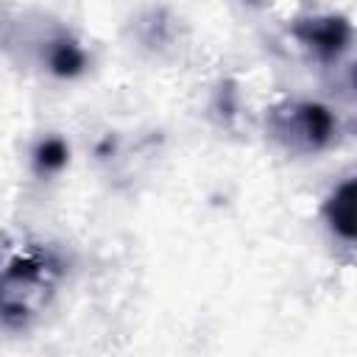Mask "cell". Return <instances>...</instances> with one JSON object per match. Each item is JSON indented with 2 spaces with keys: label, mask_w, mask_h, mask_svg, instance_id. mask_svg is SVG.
I'll return each instance as SVG.
<instances>
[{
  "label": "cell",
  "mask_w": 357,
  "mask_h": 357,
  "mask_svg": "<svg viewBox=\"0 0 357 357\" xmlns=\"http://www.w3.org/2000/svg\"><path fill=\"white\" fill-rule=\"evenodd\" d=\"M81 53L73 47V45H61L59 50H56V56H53V67H56V73H75L78 67H81Z\"/></svg>",
  "instance_id": "cell-1"
},
{
  "label": "cell",
  "mask_w": 357,
  "mask_h": 357,
  "mask_svg": "<svg viewBox=\"0 0 357 357\" xmlns=\"http://www.w3.org/2000/svg\"><path fill=\"white\" fill-rule=\"evenodd\" d=\"M64 156H67V151H64V145H61L59 139H50V142H45V145L39 148V162H42L45 167H56V165H61Z\"/></svg>",
  "instance_id": "cell-2"
}]
</instances>
